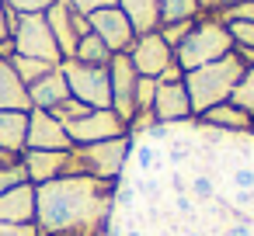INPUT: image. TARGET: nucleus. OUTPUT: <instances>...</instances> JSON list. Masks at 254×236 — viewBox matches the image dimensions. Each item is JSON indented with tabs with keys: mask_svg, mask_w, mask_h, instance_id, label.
Segmentation results:
<instances>
[{
	"mask_svg": "<svg viewBox=\"0 0 254 236\" xmlns=\"http://www.w3.org/2000/svg\"><path fill=\"white\" fill-rule=\"evenodd\" d=\"M119 184L77 174L35 188L39 236H112Z\"/></svg>",
	"mask_w": 254,
	"mask_h": 236,
	"instance_id": "obj_1",
	"label": "nucleus"
},
{
	"mask_svg": "<svg viewBox=\"0 0 254 236\" xmlns=\"http://www.w3.org/2000/svg\"><path fill=\"white\" fill-rule=\"evenodd\" d=\"M0 222H35V184H14L0 194Z\"/></svg>",
	"mask_w": 254,
	"mask_h": 236,
	"instance_id": "obj_16",
	"label": "nucleus"
},
{
	"mask_svg": "<svg viewBox=\"0 0 254 236\" xmlns=\"http://www.w3.org/2000/svg\"><path fill=\"white\" fill-rule=\"evenodd\" d=\"M167 156H171V163H185V160H188V153H185V149H174V146L167 149Z\"/></svg>",
	"mask_w": 254,
	"mask_h": 236,
	"instance_id": "obj_39",
	"label": "nucleus"
},
{
	"mask_svg": "<svg viewBox=\"0 0 254 236\" xmlns=\"http://www.w3.org/2000/svg\"><path fill=\"white\" fill-rule=\"evenodd\" d=\"M188 236H202V233H188Z\"/></svg>",
	"mask_w": 254,
	"mask_h": 236,
	"instance_id": "obj_44",
	"label": "nucleus"
},
{
	"mask_svg": "<svg viewBox=\"0 0 254 236\" xmlns=\"http://www.w3.org/2000/svg\"><path fill=\"white\" fill-rule=\"evenodd\" d=\"M126 236H143V233H139V229H129V233H126Z\"/></svg>",
	"mask_w": 254,
	"mask_h": 236,
	"instance_id": "obj_43",
	"label": "nucleus"
},
{
	"mask_svg": "<svg viewBox=\"0 0 254 236\" xmlns=\"http://www.w3.org/2000/svg\"><path fill=\"white\" fill-rule=\"evenodd\" d=\"M195 18H198V4H195V0H160V25L195 21Z\"/></svg>",
	"mask_w": 254,
	"mask_h": 236,
	"instance_id": "obj_22",
	"label": "nucleus"
},
{
	"mask_svg": "<svg viewBox=\"0 0 254 236\" xmlns=\"http://www.w3.org/2000/svg\"><path fill=\"white\" fill-rule=\"evenodd\" d=\"M202 129H216V132H226V136H251V115L244 108H237L233 101H223L216 108H209L205 115L195 118Z\"/></svg>",
	"mask_w": 254,
	"mask_h": 236,
	"instance_id": "obj_15",
	"label": "nucleus"
},
{
	"mask_svg": "<svg viewBox=\"0 0 254 236\" xmlns=\"http://www.w3.org/2000/svg\"><path fill=\"white\" fill-rule=\"evenodd\" d=\"M0 149L11 156L28 149V111H0Z\"/></svg>",
	"mask_w": 254,
	"mask_h": 236,
	"instance_id": "obj_18",
	"label": "nucleus"
},
{
	"mask_svg": "<svg viewBox=\"0 0 254 236\" xmlns=\"http://www.w3.org/2000/svg\"><path fill=\"white\" fill-rule=\"evenodd\" d=\"M7 160H14V156H11V153H4V149H0V167H4Z\"/></svg>",
	"mask_w": 254,
	"mask_h": 236,
	"instance_id": "obj_42",
	"label": "nucleus"
},
{
	"mask_svg": "<svg viewBox=\"0 0 254 236\" xmlns=\"http://www.w3.org/2000/svg\"><path fill=\"white\" fill-rule=\"evenodd\" d=\"M0 236H39V229H35V222H25V226H18V222H0Z\"/></svg>",
	"mask_w": 254,
	"mask_h": 236,
	"instance_id": "obj_36",
	"label": "nucleus"
},
{
	"mask_svg": "<svg viewBox=\"0 0 254 236\" xmlns=\"http://www.w3.org/2000/svg\"><path fill=\"white\" fill-rule=\"evenodd\" d=\"M198 4V18H219L226 7H233L237 0H195Z\"/></svg>",
	"mask_w": 254,
	"mask_h": 236,
	"instance_id": "obj_35",
	"label": "nucleus"
},
{
	"mask_svg": "<svg viewBox=\"0 0 254 236\" xmlns=\"http://www.w3.org/2000/svg\"><path fill=\"white\" fill-rule=\"evenodd\" d=\"M70 97V87H66V77L60 66H53L46 77H39L32 87H28V101L32 108H42V111H53L56 104H63Z\"/></svg>",
	"mask_w": 254,
	"mask_h": 236,
	"instance_id": "obj_17",
	"label": "nucleus"
},
{
	"mask_svg": "<svg viewBox=\"0 0 254 236\" xmlns=\"http://www.w3.org/2000/svg\"><path fill=\"white\" fill-rule=\"evenodd\" d=\"M126 56H129L132 70H136L139 77H153V80H160V73L174 63V49H171L157 32L136 35V42H132V49H129Z\"/></svg>",
	"mask_w": 254,
	"mask_h": 236,
	"instance_id": "obj_10",
	"label": "nucleus"
},
{
	"mask_svg": "<svg viewBox=\"0 0 254 236\" xmlns=\"http://www.w3.org/2000/svg\"><path fill=\"white\" fill-rule=\"evenodd\" d=\"M132 156H136V167H139L143 174H150V170L157 167V149H153L150 142H136V146H132Z\"/></svg>",
	"mask_w": 254,
	"mask_h": 236,
	"instance_id": "obj_33",
	"label": "nucleus"
},
{
	"mask_svg": "<svg viewBox=\"0 0 254 236\" xmlns=\"http://www.w3.org/2000/svg\"><path fill=\"white\" fill-rule=\"evenodd\" d=\"M70 97L87 104V108H112V80H108V66H87L77 59H63L60 63Z\"/></svg>",
	"mask_w": 254,
	"mask_h": 236,
	"instance_id": "obj_6",
	"label": "nucleus"
},
{
	"mask_svg": "<svg viewBox=\"0 0 254 236\" xmlns=\"http://www.w3.org/2000/svg\"><path fill=\"white\" fill-rule=\"evenodd\" d=\"M157 97V80L153 77H139L136 80V111H150Z\"/></svg>",
	"mask_w": 254,
	"mask_h": 236,
	"instance_id": "obj_29",
	"label": "nucleus"
},
{
	"mask_svg": "<svg viewBox=\"0 0 254 236\" xmlns=\"http://www.w3.org/2000/svg\"><path fill=\"white\" fill-rule=\"evenodd\" d=\"M0 111H32L28 87L18 80L11 59H0Z\"/></svg>",
	"mask_w": 254,
	"mask_h": 236,
	"instance_id": "obj_19",
	"label": "nucleus"
},
{
	"mask_svg": "<svg viewBox=\"0 0 254 236\" xmlns=\"http://www.w3.org/2000/svg\"><path fill=\"white\" fill-rule=\"evenodd\" d=\"M244 70H247V66H244L233 52L223 56V59H216V63H205V66H198V70H188V73H185V91H188V101H191V115L198 118V115H205L209 108L230 101V94H233V87L240 84Z\"/></svg>",
	"mask_w": 254,
	"mask_h": 236,
	"instance_id": "obj_2",
	"label": "nucleus"
},
{
	"mask_svg": "<svg viewBox=\"0 0 254 236\" xmlns=\"http://www.w3.org/2000/svg\"><path fill=\"white\" fill-rule=\"evenodd\" d=\"M73 146H91V142H105L115 136H126V122L112 111V108H91L87 115L73 118L63 125Z\"/></svg>",
	"mask_w": 254,
	"mask_h": 236,
	"instance_id": "obj_8",
	"label": "nucleus"
},
{
	"mask_svg": "<svg viewBox=\"0 0 254 236\" xmlns=\"http://www.w3.org/2000/svg\"><path fill=\"white\" fill-rule=\"evenodd\" d=\"M132 146H136V139L126 132V136H115V139H105V142L73 146V153H77L84 174L112 181V184H122V170H126V160L132 156Z\"/></svg>",
	"mask_w": 254,
	"mask_h": 236,
	"instance_id": "obj_4",
	"label": "nucleus"
},
{
	"mask_svg": "<svg viewBox=\"0 0 254 236\" xmlns=\"http://www.w3.org/2000/svg\"><path fill=\"white\" fill-rule=\"evenodd\" d=\"M28 177H25V167H21V156H14V160H7L4 167H0V194L4 191H11L14 184H25Z\"/></svg>",
	"mask_w": 254,
	"mask_h": 236,
	"instance_id": "obj_26",
	"label": "nucleus"
},
{
	"mask_svg": "<svg viewBox=\"0 0 254 236\" xmlns=\"http://www.w3.org/2000/svg\"><path fill=\"white\" fill-rule=\"evenodd\" d=\"M108 80H112V111L129 125V118L136 115V80H139V73L132 70V63H129L126 52L112 56Z\"/></svg>",
	"mask_w": 254,
	"mask_h": 236,
	"instance_id": "obj_11",
	"label": "nucleus"
},
{
	"mask_svg": "<svg viewBox=\"0 0 254 236\" xmlns=\"http://www.w3.org/2000/svg\"><path fill=\"white\" fill-rule=\"evenodd\" d=\"M251 136H254V122H251Z\"/></svg>",
	"mask_w": 254,
	"mask_h": 236,
	"instance_id": "obj_45",
	"label": "nucleus"
},
{
	"mask_svg": "<svg viewBox=\"0 0 254 236\" xmlns=\"http://www.w3.org/2000/svg\"><path fill=\"white\" fill-rule=\"evenodd\" d=\"M87 25H91V32H94L115 56H119V52H129L132 42H136V32H132L129 18H126L119 7H105V11L87 14Z\"/></svg>",
	"mask_w": 254,
	"mask_h": 236,
	"instance_id": "obj_12",
	"label": "nucleus"
},
{
	"mask_svg": "<svg viewBox=\"0 0 254 236\" xmlns=\"http://www.w3.org/2000/svg\"><path fill=\"white\" fill-rule=\"evenodd\" d=\"M188 194H191V201H209V198L216 194L212 177H209V174H195V177L188 181Z\"/></svg>",
	"mask_w": 254,
	"mask_h": 236,
	"instance_id": "obj_30",
	"label": "nucleus"
},
{
	"mask_svg": "<svg viewBox=\"0 0 254 236\" xmlns=\"http://www.w3.org/2000/svg\"><path fill=\"white\" fill-rule=\"evenodd\" d=\"M11 42H14V52H18V56L42 59V63H53V66L63 63L60 46H56V39H53V28H49L46 14H14Z\"/></svg>",
	"mask_w": 254,
	"mask_h": 236,
	"instance_id": "obj_5",
	"label": "nucleus"
},
{
	"mask_svg": "<svg viewBox=\"0 0 254 236\" xmlns=\"http://www.w3.org/2000/svg\"><path fill=\"white\" fill-rule=\"evenodd\" d=\"M153 118L160 125H181V122H195L191 115V101H188V91H185V80L178 84H160L157 80V97H153Z\"/></svg>",
	"mask_w": 254,
	"mask_h": 236,
	"instance_id": "obj_13",
	"label": "nucleus"
},
{
	"mask_svg": "<svg viewBox=\"0 0 254 236\" xmlns=\"http://www.w3.org/2000/svg\"><path fill=\"white\" fill-rule=\"evenodd\" d=\"M14 14H46L56 0H4Z\"/></svg>",
	"mask_w": 254,
	"mask_h": 236,
	"instance_id": "obj_32",
	"label": "nucleus"
},
{
	"mask_svg": "<svg viewBox=\"0 0 254 236\" xmlns=\"http://www.w3.org/2000/svg\"><path fill=\"white\" fill-rule=\"evenodd\" d=\"M226 32L233 49H254V21H230Z\"/></svg>",
	"mask_w": 254,
	"mask_h": 236,
	"instance_id": "obj_27",
	"label": "nucleus"
},
{
	"mask_svg": "<svg viewBox=\"0 0 254 236\" xmlns=\"http://www.w3.org/2000/svg\"><path fill=\"white\" fill-rule=\"evenodd\" d=\"M226 236H251V226H230Z\"/></svg>",
	"mask_w": 254,
	"mask_h": 236,
	"instance_id": "obj_40",
	"label": "nucleus"
},
{
	"mask_svg": "<svg viewBox=\"0 0 254 236\" xmlns=\"http://www.w3.org/2000/svg\"><path fill=\"white\" fill-rule=\"evenodd\" d=\"M11 28H14V11L0 0V59L14 56V42H11Z\"/></svg>",
	"mask_w": 254,
	"mask_h": 236,
	"instance_id": "obj_25",
	"label": "nucleus"
},
{
	"mask_svg": "<svg viewBox=\"0 0 254 236\" xmlns=\"http://www.w3.org/2000/svg\"><path fill=\"white\" fill-rule=\"evenodd\" d=\"M46 21H49V28H53V39H56V46H60V56H63V59H70V56H73V49H77V42L91 32L87 18H84V14H77V11L70 7V0H56V4L46 11Z\"/></svg>",
	"mask_w": 254,
	"mask_h": 236,
	"instance_id": "obj_9",
	"label": "nucleus"
},
{
	"mask_svg": "<svg viewBox=\"0 0 254 236\" xmlns=\"http://www.w3.org/2000/svg\"><path fill=\"white\" fill-rule=\"evenodd\" d=\"M191 25H195V21H174V25H160V28H157V35H160V39H164L171 49H178V46L185 42V35L191 32Z\"/></svg>",
	"mask_w": 254,
	"mask_h": 236,
	"instance_id": "obj_28",
	"label": "nucleus"
},
{
	"mask_svg": "<svg viewBox=\"0 0 254 236\" xmlns=\"http://www.w3.org/2000/svg\"><path fill=\"white\" fill-rule=\"evenodd\" d=\"M216 21H223V25H230V21H254V0H237V4L226 7Z\"/></svg>",
	"mask_w": 254,
	"mask_h": 236,
	"instance_id": "obj_31",
	"label": "nucleus"
},
{
	"mask_svg": "<svg viewBox=\"0 0 254 236\" xmlns=\"http://www.w3.org/2000/svg\"><path fill=\"white\" fill-rule=\"evenodd\" d=\"M233 188L254 191V170H251V167H237V170H233Z\"/></svg>",
	"mask_w": 254,
	"mask_h": 236,
	"instance_id": "obj_37",
	"label": "nucleus"
},
{
	"mask_svg": "<svg viewBox=\"0 0 254 236\" xmlns=\"http://www.w3.org/2000/svg\"><path fill=\"white\" fill-rule=\"evenodd\" d=\"M21 167H25L28 184H35V188L49 184V181H60V177L84 174L73 149H25L21 153Z\"/></svg>",
	"mask_w": 254,
	"mask_h": 236,
	"instance_id": "obj_7",
	"label": "nucleus"
},
{
	"mask_svg": "<svg viewBox=\"0 0 254 236\" xmlns=\"http://www.w3.org/2000/svg\"><path fill=\"white\" fill-rule=\"evenodd\" d=\"M178 208L181 212H191V194H178Z\"/></svg>",
	"mask_w": 254,
	"mask_h": 236,
	"instance_id": "obj_41",
	"label": "nucleus"
},
{
	"mask_svg": "<svg viewBox=\"0 0 254 236\" xmlns=\"http://www.w3.org/2000/svg\"><path fill=\"white\" fill-rule=\"evenodd\" d=\"M11 66H14V73H18V80L25 84V87H32L39 77H46L49 70H53V63H42V59H28V56H11Z\"/></svg>",
	"mask_w": 254,
	"mask_h": 236,
	"instance_id": "obj_23",
	"label": "nucleus"
},
{
	"mask_svg": "<svg viewBox=\"0 0 254 236\" xmlns=\"http://www.w3.org/2000/svg\"><path fill=\"white\" fill-rule=\"evenodd\" d=\"M230 52H233V42H230L226 25L216 21V18H195L191 32L174 49V63L188 73V70H198L205 63H216V59H223Z\"/></svg>",
	"mask_w": 254,
	"mask_h": 236,
	"instance_id": "obj_3",
	"label": "nucleus"
},
{
	"mask_svg": "<svg viewBox=\"0 0 254 236\" xmlns=\"http://www.w3.org/2000/svg\"><path fill=\"white\" fill-rule=\"evenodd\" d=\"M230 101H233L237 108H244V111L254 118V66H247V70H244V77H240V84L233 87Z\"/></svg>",
	"mask_w": 254,
	"mask_h": 236,
	"instance_id": "obj_24",
	"label": "nucleus"
},
{
	"mask_svg": "<svg viewBox=\"0 0 254 236\" xmlns=\"http://www.w3.org/2000/svg\"><path fill=\"white\" fill-rule=\"evenodd\" d=\"M119 11L129 18L136 35L160 28V0H119Z\"/></svg>",
	"mask_w": 254,
	"mask_h": 236,
	"instance_id": "obj_20",
	"label": "nucleus"
},
{
	"mask_svg": "<svg viewBox=\"0 0 254 236\" xmlns=\"http://www.w3.org/2000/svg\"><path fill=\"white\" fill-rule=\"evenodd\" d=\"M112 56H115V52H112V49H108L94 32H87V35L77 42V49H73V56H70V59L87 63V66H108V63H112Z\"/></svg>",
	"mask_w": 254,
	"mask_h": 236,
	"instance_id": "obj_21",
	"label": "nucleus"
},
{
	"mask_svg": "<svg viewBox=\"0 0 254 236\" xmlns=\"http://www.w3.org/2000/svg\"><path fill=\"white\" fill-rule=\"evenodd\" d=\"M28 149H73V142L53 111L32 108L28 111Z\"/></svg>",
	"mask_w": 254,
	"mask_h": 236,
	"instance_id": "obj_14",
	"label": "nucleus"
},
{
	"mask_svg": "<svg viewBox=\"0 0 254 236\" xmlns=\"http://www.w3.org/2000/svg\"><path fill=\"white\" fill-rule=\"evenodd\" d=\"M171 188H174V194H188V177L174 170V174H171Z\"/></svg>",
	"mask_w": 254,
	"mask_h": 236,
	"instance_id": "obj_38",
	"label": "nucleus"
},
{
	"mask_svg": "<svg viewBox=\"0 0 254 236\" xmlns=\"http://www.w3.org/2000/svg\"><path fill=\"white\" fill-rule=\"evenodd\" d=\"M70 7L77 14H94V11H105V7H119V0H70Z\"/></svg>",
	"mask_w": 254,
	"mask_h": 236,
	"instance_id": "obj_34",
	"label": "nucleus"
}]
</instances>
